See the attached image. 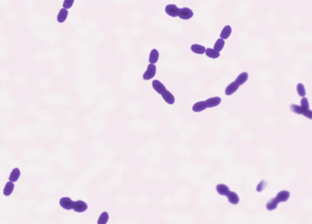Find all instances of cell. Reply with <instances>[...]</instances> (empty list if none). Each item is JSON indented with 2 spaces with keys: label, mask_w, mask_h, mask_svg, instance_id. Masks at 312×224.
<instances>
[{
  "label": "cell",
  "mask_w": 312,
  "mask_h": 224,
  "mask_svg": "<svg viewBox=\"0 0 312 224\" xmlns=\"http://www.w3.org/2000/svg\"><path fill=\"white\" fill-rule=\"evenodd\" d=\"M191 48H192V51L196 54H203V53H205V50H206V48L203 46L199 45V44H193V45H192Z\"/></svg>",
  "instance_id": "44dd1931"
},
{
  "label": "cell",
  "mask_w": 312,
  "mask_h": 224,
  "mask_svg": "<svg viewBox=\"0 0 312 224\" xmlns=\"http://www.w3.org/2000/svg\"><path fill=\"white\" fill-rule=\"evenodd\" d=\"M152 85H153V88H154V90L156 91V93H158L159 94H163L165 91H167V90H166V87L164 86V84H162V83H160L158 80H155V81H153Z\"/></svg>",
  "instance_id": "30bf717a"
},
{
  "label": "cell",
  "mask_w": 312,
  "mask_h": 224,
  "mask_svg": "<svg viewBox=\"0 0 312 224\" xmlns=\"http://www.w3.org/2000/svg\"><path fill=\"white\" fill-rule=\"evenodd\" d=\"M278 204H279V201L276 200V198H273L272 200H270L266 203L265 207H266L267 211H274L277 208Z\"/></svg>",
  "instance_id": "2e32d148"
},
{
  "label": "cell",
  "mask_w": 312,
  "mask_h": 224,
  "mask_svg": "<svg viewBox=\"0 0 312 224\" xmlns=\"http://www.w3.org/2000/svg\"><path fill=\"white\" fill-rule=\"evenodd\" d=\"M300 104L301 105L300 106L302 107L303 109H306V110H309V100L306 98V97H303L300 101Z\"/></svg>",
  "instance_id": "4316f807"
},
{
  "label": "cell",
  "mask_w": 312,
  "mask_h": 224,
  "mask_svg": "<svg viewBox=\"0 0 312 224\" xmlns=\"http://www.w3.org/2000/svg\"><path fill=\"white\" fill-rule=\"evenodd\" d=\"M108 220L109 214L106 211H105V212H103L100 215V217L98 219V224H106L107 221H108Z\"/></svg>",
  "instance_id": "d4e9b609"
},
{
  "label": "cell",
  "mask_w": 312,
  "mask_h": 224,
  "mask_svg": "<svg viewBox=\"0 0 312 224\" xmlns=\"http://www.w3.org/2000/svg\"><path fill=\"white\" fill-rule=\"evenodd\" d=\"M289 197H290V193L288 190H281L277 193L276 198L280 203V202H286L289 199Z\"/></svg>",
  "instance_id": "ba28073f"
},
{
  "label": "cell",
  "mask_w": 312,
  "mask_h": 224,
  "mask_svg": "<svg viewBox=\"0 0 312 224\" xmlns=\"http://www.w3.org/2000/svg\"><path fill=\"white\" fill-rule=\"evenodd\" d=\"M60 205L65 210H72V206H73V201L67 197L61 198L60 200Z\"/></svg>",
  "instance_id": "8992f818"
},
{
  "label": "cell",
  "mask_w": 312,
  "mask_h": 224,
  "mask_svg": "<svg viewBox=\"0 0 312 224\" xmlns=\"http://www.w3.org/2000/svg\"><path fill=\"white\" fill-rule=\"evenodd\" d=\"M73 3H74V1L73 0H65L64 2H63V8L64 9H69V8H71L72 7V5H73Z\"/></svg>",
  "instance_id": "f1b7e54d"
},
{
  "label": "cell",
  "mask_w": 312,
  "mask_h": 224,
  "mask_svg": "<svg viewBox=\"0 0 312 224\" xmlns=\"http://www.w3.org/2000/svg\"><path fill=\"white\" fill-rule=\"evenodd\" d=\"M192 16H193V12L192 9H190L188 8H180L179 15H178V17L180 18L181 19H190V18H192Z\"/></svg>",
  "instance_id": "277c9868"
},
{
  "label": "cell",
  "mask_w": 312,
  "mask_h": 224,
  "mask_svg": "<svg viewBox=\"0 0 312 224\" xmlns=\"http://www.w3.org/2000/svg\"><path fill=\"white\" fill-rule=\"evenodd\" d=\"M158 58H159V54H158V51L156 50V48L152 49L150 54H149V62L150 64H155L156 61L158 60Z\"/></svg>",
  "instance_id": "ac0fdd59"
},
{
  "label": "cell",
  "mask_w": 312,
  "mask_h": 224,
  "mask_svg": "<svg viewBox=\"0 0 312 224\" xmlns=\"http://www.w3.org/2000/svg\"><path fill=\"white\" fill-rule=\"evenodd\" d=\"M238 88H239V86H238V84L235 83V82L232 83L231 84H229L228 86H227V88L225 89V94L232 95L238 90Z\"/></svg>",
  "instance_id": "7c38bea8"
},
{
  "label": "cell",
  "mask_w": 312,
  "mask_h": 224,
  "mask_svg": "<svg viewBox=\"0 0 312 224\" xmlns=\"http://www.w3.org/2000/svg\"><path fill=\"white\" fill-rule=\"evenodd\" d=\"M206 108H207V105H206L205 101L198 102V103H196V104L192 106V111H193V112H196V113H199V112H202V111L205 110Z\"/></svg>",
  "instance_id": "9a60e30c"
},
{
  "label": "cell",
  "mask_w": 312,
  "mask_h": 224,
  "mask_svg": "<svg viewBox=\"0 0 312 224\" xmlns=\"http://www.w3.org/2000/svg\"><path fill=\"white\" fill-rule=\"evenodd\" d=\"M222 100L220 97H212V98H210L208 100L205 101L206 103V105H207V108H212V107H215L217 105H219L221 104Z\"/></svg>",
  "instance_id": "9c48e42d"
},
{
  "label": "cell",
  "mask_w": 312,
  "mask_h": 224,
  "mask_svg": "<svg viewBox=\"0 0 312 224\" xmlns=\"http://www.w3.org/2000/svg\"><path fill=\"white\" fill-rule=\"evenodd\" d=\"M290 110H291L293 113H295V114L302 115H304L305 117L309 118V119H312L311 111H310V110L303 109L300 105H298V104H291V105H290Z\"/></svg>",
  "instance_id": "6da1fadb"
},
{
  "label": "cell",
  "mask_w": 312,
  "mask_h": 224,
  "mask_svg": "<svg viewBox=\"0 0 312 224\" xmlns=\"http://www.w3.org/2000/svg\"><path fill=\"white\" fill-rule=\"evenodd\" d=\"M68 15H69V12H68V10H67V9L61 8V9L60 10V12H59V14H58V17H57V21H58L59 23H63V22L66 20V18H67Z\"/></svg>",
  "instance_id": "5bb4252c"
},
{
  "label": "cell",
  "mask_w": 312,
  "mask_h": 224,
  "mask_svg": "<svg viewBox=\"0 0 312 224\" xmlns=\"http://www.w3.org/2000/svg\"><path fill=\"white\" fill-rule=\"evenodd\" d=\"M231 33H232V28L230 27V26H226V27H224L223 28V29L222 30V32H221V38L222 39H226V38H228L229 37H230V35H231Z\"/></svg>",
  "instance_id": "ffe728a7"
},
{
  "label": "cell",
  "mask_w": 312,
  "mask_h": 224,
  "mask_svg": "<svg viewBox=\"0 0 312 224\" xmlns=\"http://www.w3.org/2000/svg\"><path fill=\"white\" fill-rule=\"evenodd\" d=\"M216 190L217 192L220 195H222V196H227V194L230 192L229 188L226 185H224V184H219V185H217Z\"/></svg>",
  "instance_id": "4fadbf2b"
},
{
  "label": "cell",
  "mask_w": 312,
  "mask_h": 224,
  "mask_svg": "<svg viewBox=\"0 0 312 224\" xmlns=\"http://www.w3.org/2000/svg\"><path fill=\"white\" fill-rule=\"evenodd\" d=\"M162 97L163 99L165 100L166 103H168V104H173L175 103V98H174V95L172 94L170 92L168 91H165L163 94H162Z\"/></svg>",
  "instance_id": "8fae6325"
},
{
  "label": "cell",
  "mask_w": 312,
  "mask_h": 224,
  "mask_svg": "<svg viewBox=\"0 0 312 224\" xmlns=\"http://www.w3.org/2000/svg\"><path fill=\"white\" fill-rule=\"evenodd\" d=\"M20 177V170L18 168H14L12 170V172L10 173V176H9V181L10 182H16L18 181V179Z\"/></svg>",
  "instance_id": "e0dca14e"
},
{
  "label": "cell",
  "mask_w": 312,
  "mask_h": 224,
  "mask_svg": "<svg viewBox=\"0 0 312 224\" xmlns=\"http://www.w3.org/2000/svg\"><path fill=\"white\" fill-rule=\"evenodd\" d=\"M224 44H225L224 40L222 39V38H219V39H217V41L215 42V44H214V48L213 49L215 51H217V52H220L223 48V47H224Z\"/></svg>",
  "instance_id": "cb8c5ba5"
},
{
  "label": "cell",
  "mask_w": 312,
  "mask_h": 224,
  "mask_svg": "<svg viewBox=\"0 0 312 224\" xmlns=\"http://www.w3.org/2000/svg\"><path fill=\"white\" fill-rule=\"evenodd\" d=\"M156 66L154 64H149L148 67H147V69H146V71L144 75H143V79L146 80V81L152 79L156 75Z\"/></svg>",
  "instance_id": "3957f363"
},
{
  "label": "cell",
  "mask_w": 312,
  "mask_h": 224,
  "mask_svg": "<svg viewBox=\"0 0 312 224\" xmlns=\"http://www.w3.org/2000/svg\"><path fill=\"white\" fill-rule=\"evenodd\" d=\"M13 190H14V183H12V182L9 181V182H8V183L6 184V186H5V188H4V195H5V196H9V195H11Z\"/></svg>",
  "instance_id": "603a6c76"
},
{
  "label": "cell",
  "mask_w": 312,
  "mask_h": 224,
  "mask_svg": "<svg viewBox=\"0 0 312 224\" xmlns=\"http://www.w3.org/2000/svg\"><path fill=\"white\" fill-rule=\"evenodd\" d=\"M205 54L207 55V57L212 59H217L220 57V52H217L213 48H206Z\"/></svg>",
  "instance_id": "7402d4cb"
},
{
  "label": "cell",
  "mask_w": 312,
  "mask_h": 224,
  "mask_svg": "<svg viewBox=\"0 0 312 224\" xmlns=\"http://www.w3.org/2000/svg\"><path fill=\"white\" fill-rule=\"evenodd\" d=\"M87 208H88V206L84 201H77L73 202L72 210L76 212H84L87 210Z\"/></svg>",
  "instance_id": "7a4b0ae2"
},
{
  "label": "cell",
  "mask_w": 312,
  "mask_h": 224,
  "mask_svg": "<svg viewBox=\"0 0 312 224\" xmlns=\"http://www.w3.org/2000/svg\"><path fill=\"white\" fill-rule=\"evenodd\" d=\"M297 92H298V94L301 96L302 98L305 97V95H306V90H305V87H304L303 83H299L297 85Z\"/></svg>",
  "instance_id": "484cf974"
},
{
  "label": "cell",
  "mask_w": 312,
  "mask_h": 224,
  "mask_svg": "<svg viewBox=\"0 0 312 224\" xmlns=\"http://www.w3.org/2000/svg\"><path fill=\"white\" fill-rule=\"evenodd\" d=\"M266 186H267L266 181L261 180V181L259 182V184L257 185V187H256V191H257V192H262V191L266 188Z\"/></svg>",
  "instance_id": "83f0119b"
},
{
  "label": "cell",
  "mask_w": 312,
  "mask_h": 224,
  "mask_svg": "<svg viewBox=\"0 0 312 224\" xmlns=\"http://www.w3.org/2000/svg\"><path fill=\"white\" fill-rule=\"evenodd\" d=\"M226 197H227V199H228L229 202H230L231 204H233V205H236V204H238L239 201H240L239 196H238L237 193L234 192V191H230L228 194H227Z\"/></svg>",
  "instance_id": "52a82bcc"
},
{
  "label": "cell",
  "mask_w": 312,
  "mask_h": 224,
  "mask_svg": "<svg viewBox=\"0 0 312 224\" xmlns=\"http://www.w3.org/2000/svg\"><path fill=\"white\" fill-rule=\"evenodd\" d=\"M165 11H166V13L168 14V16L173 17V18H176V17H178V15H179L180 8H179L177 6H175V5H168V6L165 8Z\"/></svg>",
  "instance_id": "5b68a950"
},
{
  "label": "cell",
  "mask_w": 312,
  "mask_h": 224,
  "mask_svg": "<svg viewBox=\"0 0 312 224\" xmlns=\"http://www.w3.org/2000/svg\"><path fill=\"white\" fill-rule=\"evenodd\" d=\"M247 79H248V73L247 72H242L240 75L236 78L235 83L238 84V86H241L247 81Z\"/></svg>",
  "instance_id": "d6986e66"
}]
</instances>
